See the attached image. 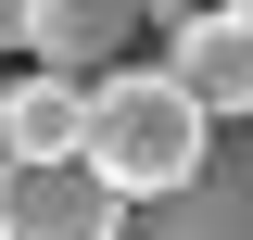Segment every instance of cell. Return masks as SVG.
Returning <instances> with one entry per match:
<instances>
[{
    "label": "cell",
    "mask_w": 253,
    "mask_h": 240,
    "mask_svg": "<svg viewBox=\"0 0 253 240\" xmlns=\"http://www.w3.org/2000/svg\"><path fill=\"white\" fill-rule=\"evenodd\" d=\"M215 139H228V126L177 89V63L89 76V177H101V190H126L139 215H152V202H177V190L215 164Z\"/></svg>",
    "instance_id": "cell-1"
},
{
    "label": "cell",
    "mask_w": 253,
    "mask_h": 240,
    "mask_svg": "<svg viewBox=\"0 0 253 240\" xmlns=\"http://www.w3.org/2000/svg\"><path fill=\"white\" fill-rule=\"evenodd\" d=\"M0 240H139V228H126V190H101L89 164H38L0 202Z\"/></svg>",
    "instance_id": "cell-2"
},
{
    "label": "cell",
    "mask_w": 253,
    "mask_h": 240,
    "mask_svg": "<svg viewBox=\"0 0 253 240\" xmlns=\"http://www.w3.org/2000/svg\"><path fill=\"white\" fill-rule=\"evenodd\" d=\"M165 63H177V89L203 101L215 126H253V0H215Z\"/></svg>",
    "instance_id": "cell-3"
},
{
    "label": "cell",
    "mask_w": 253,
    "mask_h": 240,
    "mask_svg": "<svg viewBox=\"0 0 253 240\" xmlns=\"http://www.w3.org/2000/svg\"><path fill=\"white\" fill-rule=\"evenodd\" d=\"M139 240H253V126H228L215 164H203L177 202L139 215Z\"/></svg>",
    "instance_id": "cell-4"
},
{
    "label": "cell",
    "mask_w": 253,
    "mask_h": 240,
    "mask_svg": "<svg viewBox=\"0 0 253 240\" xmlns=\"http://www.w3.org/2000/svg\"><path fill=\"white\" fill-rule=\"evenodd\" d=\"M0 114H13V177L89 164V76H0Z\"/></svg>",
    "instance_id": "cell-5"
},
{
    "label": "cell",
    "mask_w": 253,
    "mask_h": 240,
    "mask_svg": "<svg viewBox=\"0 0 253 240\" xmlns=\"http://www.w3.org/2000/svg\"><path fill=\"white\" fill-rule=\"evenodd\" d=\"M139 26V0H26V63L38 76H101Z\"/></svg>",
    "instance_id": "cell-6"
},
{
    "label": "cell",
    "mask_w": 253,
    "mask_h": 240,
    "mask_svg": "<svg viewBox=\"0 0 253 240\" xmlns=\"http://www.w3.org/2000/svg\"><path fill=\"white\" fill-rule=\"evenodd\" d=\"M0 51H26V0H0Z\"/></svg>",
    "instance_id": "cell-7"
},
{
    "label": "cell",
    "mask_w": 253,
    "mask_h": 240,
    "mask_svg": "<svg viewBox=\"0 0 253 240\" xmlns=\"http://www.w3.org/2000/svg\"><path fill=\"white\" fill-rule=\"evenodd\" d=\"M0 177H13V114H0Z\"/></svg>",
    "instance_id": "cell-8"
},
{
    "label": "cell",
    "mask_w": 253,
    "mask_h": 240,
    "mask_svg": "<svg viewBox=\"0 0 253 240\" xmlns=\"http://www.w3.org/2000/svg\"><path fill=\"white\" fill-rule=\"evenodd\" d=\"M0 202H13V177H0Z\"/></svg>",
    "instance_id": "cell-9"
}]
</instances>
